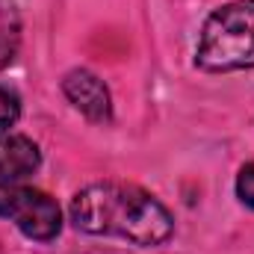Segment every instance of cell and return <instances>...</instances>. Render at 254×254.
Here are the masks:
<instances>
[{
    "label": "cell",
    "mask_w": 254,
    "mask_h": 254,
    "mask_svg": "<svg viewBox=\"0 0 254 254\" xmlns=\"http://www.w3.org/2000/svg\"><path fill=\"white\" fill-rule=\"evenodd\" d=\"M71 222L92 237H122L133 246L154 249L175 234L172 213L133 184L101 181L89 184L71 198Z\"/></svg>",
    "instance_id": "6da1fadb"
},
{
    "label": "cell",
    "mask_w": 254,
    "mask_h": 254,
    "mask_svg": "<svg viewBox=\"0 0 254 254\" xmlns=\"http://www.w3.org/2000/svg\"><path fill=\"white\" fill-rule=\"evenodd\" d=\"M195 65L207 74L254 68V0L219 6L201 27Z\"/></svg>",
    "instance_id": "7a4b0ae2"
},
{
    "label": "cell",
    "mask_w": 254,
    "mask_h": 254,
    "mask_svg": "<svg viewBox=\"0 0 254 254\" xmlns=\"http://www.w3.org/2000/svg\"><path fill=\"white\" fill-rule=\"evenodd\" d=\"M0 219H12L15 228L36 243H51L63 231L60 204L48 192L18 184H0Z\"/></svg>",
    "instance_id": "3957f363"
},
{
    "label": "cell",
    "mask_w": 254,
    "mask_h": 254,
    "mask_svg": "<svg viewBox=\"0 0 254 254\" xmlns=\"http://www.w3.org/2000/svg\"><path fill=\"white\" fill-rule=\"evenodd\" d=\"M63 92L71 101L74 110H80L89 122L95 125H107L113 119V98L110 89L104 86V80H98L92 71L86 68H74L68 71L63 80Z\"/></svg>",
    "instance_id": "277c9868"
},
{
    "label": "cell",
    "mask_w": 254,
    "mask_h": 254,
    "mask_svg": "<svg viewBox=\"0 0 254 254\" xmlns=\"http://www.w3.org/2000/svg\"><path fill=\"white\" fill-rule=\"evenodd\" d=\"M42 163L39 145L27 136L0 139V184H18L30 178Z\"/></svg>",
    "instance_id": "5b68a950"
},
{
    "label": "cell",
    "mask_w": 254,
    "mask_h": 254,
    "mask_svg": "<svg viewBox=\"0 0 254 254\" xmlns=\"http://www.w3.org/2000/svg\"><path fill=\"white\" fill-rule=\"evenodd\" d=\"M18 39H21V24H18L15 3L12 0H0V71L15 60Z\"/></svg>",
    "instance_id": "8992f818"
},
{
    "label": "cell",
    "mask_w": 254,
    "mask_h": 254,
    "mask_svg": "<svg viewBox=\"0 0 254 254\" xmlns=\"http://www.w3.org/2000/svg\"><path fill=\"white\" fill-rule=\"evenodd\" d=\"M21 116V101L12 89L0 86V133H9Z\"/></svg>",
    "instance_id": "52a82bcc"
},
{
    "label": "cell",
    "mask_w": 254,
    "mask_h": 254,
    "mask_svg": "<svg viewBox=\"0 0 254 254\" xmlns=\"http://www.w3.org/2000/svg\"><path fill=\"white\" fill-rule=\"evenodd\" d=\"M237 198H240L246 207L254 210V163L243 166V172H240V178H237Z\"/></svg>",
    "instance_id": "ba28073f"
}]
</instances>
